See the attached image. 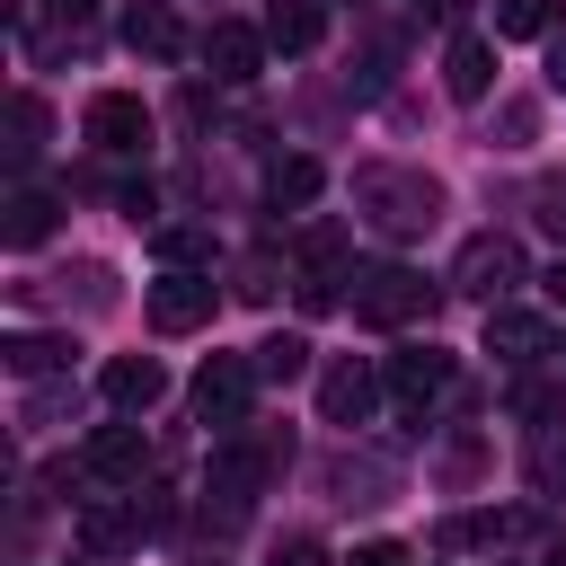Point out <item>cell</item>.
<instances>
[{
	"label": "cell",
	"instance_id": "24",
	"mask_svg": "<svg viewBox=\"0 0 566 566\" xmlns=\"http://www.w3.org/2000/svg\"><path fill=\"white\" fill-rule=\"evenodd\" d=\"M531 212H539V230H557V239H566V177H539Z\"/></svg>",
	"mask_w": 566,
	"mask_h": 566
},
{
	"label": "cell",
	"instance_id": "27",
	"mask_svg": "<svg viewBox=\"0 0 566 566\" xmlns=\"http://www.w3.org/2000/svg\"><path fill=\"white\" fill-rule=\"evenodd\" d=\"M274 566H327V548H318V539H283V548H274Z\"/></svg>",
	"mask_w": 566,
	"mask_h": 566
},
{
	"label": "cell",
	"instance_id": "7",
	"mask_svg": "<svg viewBox=\"0 0 566 566\" xmlns=\"http://www.w3.org/2000/svg\"><path fill=\"white\" fill-rule=\"evenodd\" d=\"M80 460H88V478H97V486H142V469H150V442H142V424H97Z\"/></svg>",
	"mask_w": 566,
	"mask_h": 566
},
{
	"label": "cell",
	"instance_id": "9",
	"mask_svg": "<svg viewBox=\"0 0 566 566\" xmlns=\"http://www.w3.org/2000/svg\"><path fill=\"white\" fill-rule=\"evenodd\" d=\"M548 345H557V336H548V318H531V310H486V354H495V363L531 371Z\"/></svg>",
	"mask_w": 566,
	"mask_h": 566
},
{
	"label": "cell",
	"instance_id": "11",
	"mask_svg": "<svg viewBox=\"0 0 566 566\" xmlns=\"http://www.w3.org/2000/svg\"><path fill=\"white\" fill-rule=\"evenodd\" d=\"M203 62H212V80H230V88H239V80H256V71H265V35H256V27H239V18H221V27L203 35Z\"/></svg>",
	"mask_w": 566,
	"mask_h": 566
},
{
	"label": "cell",
	"instance_id": "10",
	"mask_svg": "<svg viewBox=\"0 0 566 566\" xmlns=\"http://www.w3.org/2000/svg\"><path fill=\"white\" fill-rule=\"evenodd\" d=\"M371 398H380V380H371L354 354L318 371V416H327V424H363V416H371Z\"/></svg>",
	"mask_w": 566,
	"mask_h": 566
},
{
	"label": "cell",
	"instance_id": "8",
	"mask_svg": "<svg viewBox=\"0 0 566 566\" xmlns=\"http://www.w3.org/2000/svg\"><path fill=\"white\" fill-rule=\"evenodd\" d=\"M88 142H97V150H115V159H133V150L150 142V106H142V97H124V88L88 97Z\"/></svg>",
	"mask_w": 566,
	"mask_h": 566
},
{
	"label": "cell",
	"instance_id": "26",
	"mask_svg": "<svg viewBox=\"0 0 566 566\" xmlns=\"http://www.w3.org/2000/svg\"><path fill=\"white\" fill-rule=\"evenodd\" d=\"M345 566H407V548H398V539H363Z\"/></svg>",
	"mask_w": 566,
	"mask_h": 566
},
{
	"label": "cell",
	"instance_id": "1",
	"mask_svg": "<svg viewBox=\"0 0 566 566\" xmlns=\"http://www.w3.org/2000/svg\"><path fill=\"white\" fill-rule=\"evenodd\" d=\"M354 203H363V221H380L389 239H416V230H433L442 186L416 177V168H363V177H354Z\"/></svg>",
	"mask_w": 566,
	"mask_h": 566
},
{
	"label": "cell",
	"instance_id": "28",
	"mask_svg": "<svg viewBox=\"0 0 566 566\" xmlns=\"http://www.w3.org/2000/svg\"><path fill=\"white\" fill-rule=\"evenodd\" d=\"M548 88H566V35H548Z\"/></svg>",
	"mask_w": 566,
	"mask_h": 566
},
{
	"label": "cell",
	"instance_id": "23",
	"mask_svg": "<svg viewBox=\"0 0 566 566\" xmlns=\"http://www.w3.org/2000/svg\"><path fill=\"white\" fill-rule=\"evenodd\" d=\"M531 478H539V495H566V424H548V433H539Z\"/></svg>",
	"mask_w": 566,
	"mask_h": 566
},
{
	"label": "cell",
	"instance_id": "13",
	"mask_svg": "<svg viewBox=\"0 0 566 566\" xmlns=\"http://www.w3.org/2000/svg\"><path fill=\"white\" fill-rule=\"evenodd\" d=\"M124 44L150 53V62H177V53H186V27H177L168 0H133V9H124Z\"/></svg>",
	"mask_w": 566,
	"mask_h": 566
},
{
	"label": "cell",
	"instance_id": "15",
	"mask_svg": "<svg viewBox=\"0 0 566 566\" xmlns=\"http://www.w3.org/2000/svg\"><path fill=\"white\" fill-rule=\"evenodd\" d=\"M53 221H62V195H44V186H18V195H9V221H0V239H9V248H35V239H53Z\"/></svg>",
	"mask_w": 566,
	"mask_h": 566
},
{
	"label": "cell",
	"instance_id": "14",
	"mask_svg": "<svg viewBox=\"0 0 566 566\" xmlns=\"http://www.w3.org/2000/svg\"><path fill=\"white\" fill-rule=\"evenodd\" d=\"M442 88H451L460 106H478V97L495 88V44H486V35H451V53H442Z\"/></svg>",
	"mask_w": 566,
	"mask_h": 566
},
{
	"label": "cell",
	"instance_id": "17",
	"mask_svg": "<svg viewBox=\"0 0 566 566\" xmlns=\"http://www.w3.org/2000/svg\"><path fill=\"white\" fill-rule=\"evenodd\" d=\"M495 35H513V44L557 35V0H495Z\"/></svg>",
	"mask_w": 566,
	"mask_h": 566
},
{
	"label": "cell",
	"instance_id": "20",
	"mask_svg": "<svg viewBox=\"0 0 566 566\" xmlns=\"http://www.w3.org/2000/svg\"><path fill=\"white\" fill-rule=\"evenodd\" d=\"M318 195V159H274L265 168V203H310Z\"/></svg>",
	"mask_w": 566,
	"mask_h": 566
},
{
	"label": "cell",
	"instance_id": "3",
	"mask_svg": "<svg viewBox=\"0 0 566 566\" xmlns=\"http://www.w3.org/2000/svg\"><path fill=\"white\" fill-rule=\"evenodd\" d=\"M248 398H256V354H212V363L195 371V416H203V424L239 433V424H248Z\"/></svg>",
	"mask_w": 566,
	"mask_h": 566
},
{
	"label": "cell",
	"instance_id": "29",
	"mask_svg": "<svg viewBox=\"0 0 566 566\" xmlns=\"http://www.w3.org/2000/svg\"><path fill=\"white\" fill-rule=\"evenodd\" d=\"M44 9H53V18H71V27H80V18H97V0H44Z\"/></svg>",
	"mask_w": 566,
	"mask_h": 566
},
{
	"label": "cell",
	"instance_id": "2",
	"mask_svg": "<svg viewBox=\"0 0 566 566\" xmlns=\"http://www.w3.org/2000/svg\"><path fill=\"white\" fill-rule=\"evenodd\" d=\"M345 310L363 327H416V318H433V283L416 265H363V274H345Z\"/></svg>",
	"mask_w": 566,
	"mask_h": 566
},
{
	"label": "cell",
	"instance_id": "16",
	"mask_svg": "<svg viewBox=\"0 0 566 566\" xmlns=\"http://www.w3.org/2000/svg\"><path fill=\"white\" fill-rule=\"evenodd\" d=\"M318 35H327V9H318V0H274V9H265V44L310 53Z\"/></svg>",
	"mask_w": 566,
	"mask_h": 566
},
{
	"label": "cell",
	"instance_id": "6",
	"mask_svg": "<svg viewBox=\"0 0 566 566\" xmlns=\"http://www.w3.org/2000/svg\"><path fill=\"white\" fill-rule=\"evenodd\" d=\"M389 398H398V416H433V407L451 398V354H442V345L389 354Z\"/></svg>",
	"mask_w": 566,
	"mask_h": 566
},
{
	"label": "cell",
	"instance_id": "21",
	"mask_svg": "<svg viewBox=\"0 0 566 566\" xmlns=\"http://www.w3.org/2000/svg\"><path fill=\"white\" fill-rule=\"evenodd\" d=\"M301 371H310V345L301 336H265L256 345V380H301Z\"/></svg>",
	"mask_w": 566,
	"mask_h": 566
},
{
	"label": "cell",
	"instance_id": "18",
	"mask_svg": "<svg viewBox=\"0 0 566 566\" xmlns=\"http://www.w3.org/2000/svg\"><path fill=\"white\" fill-rule=\"evenodd\" d=\"M0 354H9V371H18V380H35V371H53V363H71V336H9Z\"/></svg>",
	"mask_w": 566,
	"mask_h": 566
},
{
	"label": "cell",
	"instance_id": "31",
	"mask_svg": "<svg viewBox=\"0 0 566 566\" xmlns=\"http://www.w3.org/2000/svg\"><path fill=\"white\" fill-rule=\"evenodd\" d=\"M539 566H566V531H557V539H548V548H539Z\"/></svg>",
	"mask_w": 566,
	"mask_h": 566
},
{
	"label": "cell",
	"instance_id": "4",
	"mask_svg": "<svg viewBox=\"0 0 566 566\" xmlns=\"http://www.w3.org/2000/svg\"><path fill=\"white\" fill-rule=\"evenodd\" d=\"M522 283V248L504 239V230H478L460 256H451V292H469V301H504Z\"/></svg>",
	"mask_w": 566,
	"mask_h": 566
},
{
	"label": "cell",
	"instance_id": "30",
	"mask_svg": "<svg viewBox=\"0 0 566 566\" xmlns=\"http://www.w3.org/2000/svg\"><path fill=\"white\" fill-rule=\"evenodd\" d=\"M539 283H548V301H557V310H566V265H548V274H539Z\"/></svg>",
	"mask_w": 566,
	"mask_h": 566
},
{
	"label": "cell",
	"instance_id": "25",
	"mask_svg": "<svg viewBox=\"0 0 566 566\" xmlns=\"http://www.w3.org/2000/svg\"><path fill=\"white\" fill-rule=\"evenodd\" d=\"M9 133H18L9 150H18V159H35V133H44V106H35V97H18V115H9Z\"/></svg>",
	"mask_w": 566,
	"mask_h": 566
},
{
	"label": "cell",
	"instance_id": "12",
	"mask_svg": "<svg viewBox=\"0 0 566 566\" xmlns=\"http://www.w3.org/2000/svg\"><path fill=\"white\" fill-rule=\"evenodd\" d=\"M97 389H106L124 416H142V407H159V398H168V371H159L150 354H115V363L97 371Z\"/></svg>",
	"mask_w": 566,
	"mask_h": 566
},
{
	"label": "cell",
	"instance_id": "22",
	"mask_svg": "<svg viewBox=\"0 0 566 566\" xmlns=\"http://www.w3.org/2000/svg\"><path fill=\"white\" fill-rule=\"evenodd\" d=\"M159 256H168V265H212V230L168 221V230H159Z\"/></svg>",
	"mask_w": 566,
	"mask_h": 566
},
{
	"label": "cell",
	"instance_id": "5",
	"mask_svg": "<svg viewBox=\"0 0 566 566\" xmlns=\"http://www.w3.org/2000/svg\"><path fill=\"white\" fill-rule=\"evenodd\" d=\"M212 301H221V292H212L203 265H168V274L150 283V327H159V336H195V327L212 318Z\"/></svg>",
	"mask_w": 566,
	"mask_h": 566
},
{
	"label": "cell",
	"instance_id": "19",
	"mask_svg": "<svg viewBox=\"0 0 566 566\" xmlns=\"http://www.w3.org/2000/svg\"><path fill=\"white\" fill-rule=\"evenodd\" d=\"M133 531H142V513H124V504H106V495L80 513V539H88V548H124Z\"/></svg>",
	"mask_w": 566,
	"mask_h": 566
}]
</instances>
